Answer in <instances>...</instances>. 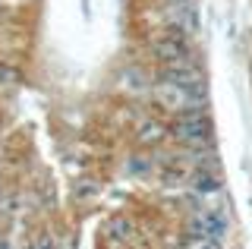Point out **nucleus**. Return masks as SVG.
Returning a JSON list of instances; mask_svg holds the SVG:
<instances>
[{
	"instance_id": "6",
	"label": "nucleus",
	"mask_w": 252,
	"mask_h": 249,
	"mask_svg": "<svg viewBox=\"0 0 252 249\" xmlns=\"http://www.w3.org/2000/svg\"><path fill=\"white\" fill-rule=\"evenodd\" d=\"M0 249H10V243H6V240H0Z\"/></svg>"
},
{
	"instance_id": "2",
	"label": "nucleus",
	"mask_w": 252,
	"mask_h": 249,
	"mask_svg": "<svg viewBox=\"0 0 252 249\" xmlns=\"http://www.w3.org/2000/svg\"><path fill=\"white\" fill-rule=\"evenodd\" d=\"M173 136L183 145H205L211 139V120L205 114V107L199 111H183L173 120Z\"/></svg>"
},
{
	"instance_id": "4",
	"label": "nucleus",
	"mask_w": 252,
	"mask_h": 249,
	"mask_svg": "<svg viewBox=\"0 0 252 249\" xmlns=\"http://www.w3.org/2000/svg\"><path fill=\"white\" fill-rule=\"evenodd\" d=\"M192 186L199 192H218V186H220V174L215 167H199L192 174Z\"/></svg>"
},
{
	"instance_id": "5",
	"label": "nucleus",
	"mask_w": 252,
	"mask_h": 249,
	"mask_svg": "<svg viewBox=\"0 0 252 249\" xmlns=\"http://www.w3.org/2000/svg\"><path fill=\"white\" fill-rule=\"evenodd\" d=\"M199 249H220V246H218V243H215V240H211V243H202V246H199Z\"/></svg>"
},
{
	"instance_id": "3",
	"label": "nucleus",
	"mask_w": 252,
	"mask_h": 249,
	"mask_svg": "<svg viewBox=\"0 0 252 249\" xmlns=\"http://www.w3.org/2000/svg\"><path fill=\"white\" fill-rule=\"evenodd\" d=\"M220 233H224V218L218 212H205V215H199L192 221V237L202 240V243H211V240L218 243Z\"/></svg>"
},
{
	"instance_id": "7",
	"label": "nucleus",
	"mask_w": 252,
	"mask_h": 249,
	"mask_svg": "<svg viewBox=\"0 0 252 249\" xmlns=\"http://www.w3.org/2000/svg\"><path fill=\"white\" fill-rule=\"evenodd\" d=\"M32 249H47V243H38V246H32Z\"/></svg>"
},
{
	"instance_id": "1",
	"label": "nucleus",
	"mask_w": 252,
	"mask_h": 249,
	"mask_svg": "<svg viewBox=\"0 0 252 249\" xmlns=\"http://www.w3.org/2000/svg\"><path fill=\"white\" fill-rule=\"evenodd\" d=\"M155 57L161 60V66H186L192 63V48L189 38L183 35V29H167L155 38Z\"/></svg>"
}]
</instances>
